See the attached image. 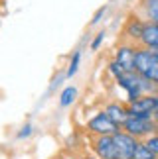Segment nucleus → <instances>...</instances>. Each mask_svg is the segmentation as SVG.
Returning a JSON list of instances; mask_svg holds the SVG:
<instances>
[{"mask_svg":"<svg viewBox=\"0 0 158 159\" xmlns=\"http://www.w3.org/2000/svg\"><path fill=\"white\" fill-rule=\"evenodd\" d=\"M136 73L158 83V57L150 49H136Z\"/></svg>","mask_w":158,"mask_h":159,"instance_id":"obj_1","label":"nucleus"},{"mask_svg":"<svg viewBox=\"0 0 158 159\" xmlns=\"http://www.w3.org/2000/svg\"><path fill=\"white\" fill-rule=\"evenodd\" d=\"M156 128H158L156 122H152L150 118H144V116H129L125 120V124L121 126V130L129 132L135 138H146V136L156 132Z\"/></svg>","mask_w":158,"mask_h":159,"instance_id":"obj_2","label":"nucleus"},{"mask_svg":"<svg viewBox=\"0 0 158 159\" xmlns=\"http://www.w3.org/2000/svg\"><path fill=\"white\" fill-rule=\"evenodd\" d=\"M129 114L131 116H144V118H150L152 114L158 112V96L156 94H144L141 98L129 102Z\"/></svg>","mask_w":158,"mask_h":159,"instance_id":"obj_3","label":"nucleus"},{"mask_svg":"<svg viewBox=\"0 0 158 159\" xmlns=\"http://www.w3.org/2000/svg\"><path fill=\"white\" fill-rule=\"evenodd\" d=\"M115 145H117V159H132L135 157V149L138 145V138L131 136L129 132L119 130L113 134Z\"/></svg>","mask_w":158,"mask_h":159,"instance_id":"obj_4","label":"nucleus"},{"mask_svg":"<svg viewBox=\"0 0 158 159\" xmlns=\"http://www.w3.org/2000/svg\"><path fill=\"white\" fill-rule=\"evenodd\" d=\"M119 84L123 87L126 93H129V102L132 100H136V98H141V96H144V89H142V75H138L136 71H132V73H123L119 79Z\"/></svg>","mask_w":158,"mask_h":159,"instance_id":"obj_5","label":"nucleus"},{"mask_svg":"<svg viewBox=\"0 0 158 159\" xmlns=\"http://www.w3.org/2000/svg\"><path fill=\"white\" fill-rule=\"evenodd\" d=\"M142 30H144V22L141 16L136 14H131L129 20H126L123 32H125V38H126V45H142Z\"/></svg>","mask_w":158,"mask_h":159,"instance_id":"obj_6","label":"nucleus"},{"mask_svg":"<svg viewBox=\"0 0 158 159\" xmlns=\"http://www.w3.org/2000/svg\"><path fill=\"white\" fill-rule=\"evenodd\" d=\"M93 148L99 159H117V145L113 134H95Z\"/></svg>","mask_w":158,"mask_h":159,"instance_id":"obj_7","label":"nucleus"},{"mask_svg":"<svg viewBox=\"0 0 158 159\" xmlns=\"http://www.w3.org/2000/svg\"><path fill=\"white\" fill-rule=\"evenodd\" d=\"M89 130L93 132V134H115V132L121 130V126L115 124V122L109 118L105 112H101V114H97L95 118H91Z\"/></svg>","mask_w":158,"mask_h":159,"instance_id":"obj_8","label":"nucleus"},{"mask_svg":"<svg viewBox=\"0 0 158 159\" xmlns=\"http://www.w3.org/2000/svg\"><path fill=\"white\" fill-rule=\"evenodd\" d=\"M136 47L132 45H121L117 49V63L123 67L126 73L136 71Z\"/></svg>","mask_w":158,"mask_h":159,"instance_id":"obj_9","label":"nucleus"},{"mask_svg":"<svg viewBox=\"0 0 158 159\" xmlns=\"http://www.w3.org/2000/svg\"><path fill=\"white\" fill-rule=\"evenodd\" d=\"M142 45L146 47V49H154V47H158V22H144Z\"/></svg>","mask_w":158,"mask_h":159,"instance_id":"obj_10","label":"nucleus"},{"mask_svg":"<svg viewBox=\"0 0 158 159\" xmlns=\"http://www.w3.org/2000/svg\"><path fill=\"white\" fill-rule=\"evenodd\" d=\"M105 114L115 122V124H119V126H123L125 120L131 116V114H129V108H125V106H121V104H111V106H107Z\"/></svg>","mask_w":158,"mask_h":159,"instance_id":"obj_11","label":"nucleus"},{"mask_svg":"<svg viewBox=\"0 0 158 159\" xmlns=\"http://www.w3.org/2000/svg\"><path fill=\"white\" fill-rule=\"evenodd\" d=\"M148 22H158V0H142Z\"/></svg>","mask_w":158,"mask_h":159,"instance_id":"obj_12","label":"nucleus"},{"mask_svg":"<svg viewBox=\"0 0 158 159\" xmlns=\"http://www.w3.org/2000/svg\"><path fill=\"white\" fill-rule=\"evenodd\" d=\"M132 159H158V155L154 153V151H150L144 143L138 142L136 149H135V157H132Z\"/></svg>","mask_w":158,"mask_h":159,"instance_id":"obj_13","label":"nucleus"},{"mask_svg":"<svg viewBox=\"0 0 158 159\" xmlns=\"http://www.w3.org/2000/svg\"><path fill=\"white\" fill-rule=\"evenodd\" d=\"M75 96H77V89L75 87H67L62 93V96H59V104H62V106H69L71 102L75 100Z\"/></svg>","mask_w":158,"mask_h":159,"instance_id":"obj_14","label":"nucleus"},{"mask_svg":"<svg viewBox=\"0 0 158 159\" xmlns=\"http://www.w3.org/2000/svg\"><path fill=\"white\" fill-rule=\"evenodd\" d=\"M142 143L146 145L150 151H154V153L158 155V132H154V134H150V136H146Z\"/></svg>","mask_w":158,"mask_h":159,"instance_id":"obj_15","label":"nucleus"},{"mask_svg":"<svg viewBox=\"0 0 158 159\" xmlns=\"http://www.w3.org/2000/svg\"><path fill=\"white\" fill-rule=\"evenodd\" d=\"M79 61H81V51H75L73 57H71V65H69V69H67V77H73L75 73H77Z\"/></svg>","mask_w":158,"mask_h":159,"instance_id":"obj_16","label":"nucleus"},{"mask_svg":"<svg viewBox=\"0 0 158 159\" xmlns=\"http://www.w3.org/2000/svg\"><path fill=\"white\" fill-rule=\"evenodd\" d=\"M103 38H105V34H103V32H101V34H99V35H97V38L93 39V43H91V49H93V51H95V49H97V47H99V45H101V41H103Z\"/></svg>","mask_w":158,"mask_h":159,"instance_id":"obj_17","label":"nucleus"},{"mask_svg":"<svg viewBox=\"0 0 158 159\" xmlns=\"http://www.w3.org/2000/svg\"><path fill=\"white\" fill-rule=\"evenodd\" d=\"M30 134H32V126L26 124V128H24V130L18 134V138H26V136H30Z\"/></svg>","mask_w":158,"mask_h":159,"instance_id":"obj_18","label":"nucleus"},{"mask_svg":"<svg viewBox=\"0 0 158 159\" xmlns=\"http://www.w3.org/2000/svg\"><path fill=\"white\" fill-rule=\"evenodd\" d=\"M107 8H105V6H103V8H99V12H97V14L93 16V20H91V24H97V22H99L101 20V16H103V12H105Z\"/></svg>","mask_w":158,"mask_h":159,"instance_id":"obj_19","label":"nucleus"},{"mask_svg":"<svg viewBox=\"0 0 158 159\" xmlns=\"http://www.w3.org/2000/svg\"><path fill=\"white\" fill-rule=\"evenodd\" d=\"M150 51H152V53L156 55V57H158V47H154V49H150Z\"/></svg>","mask_w":158,"mask_h":159,"instance_id":"obj_20","label":"nucleus"},{"mask_svg":"<svg viewBox=\"0 0 158 159\" xmlns=\"http://www.w3.org/2000/svg\"><path fill=\"white\" fill-rule=\"evenodd\" d=\"M154 122H156V124H158V112L154 114Z\"/></svg>","mask_w":158,"mask_h":159,"instance_id":"obj_21","label":"nucleus"},{"mask_svg":"<svg viewBox=\"0 0 158 159\" xmlns=\"http://www.w3.org/2000/svg\"><path fill=\"white\" fill-rule=\"evenodd\" d=\"M156 96H158V94H156Z\"/></svg>","mask_w":158,"mask_h":159,"instance_id":"obj_22","label":"nucleus"}]
</instances>
